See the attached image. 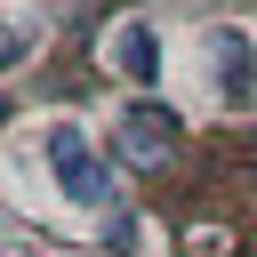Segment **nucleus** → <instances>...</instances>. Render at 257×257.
I'll return each mask as SVG.
<instances>
[{"mask_svg": "<svg viewBox=\"0 0 257 257\" xmlns=\"http://www.w3.org/2000/svg\"><path fill=\"white\" fill-rule=\"evenodd\" d=\"M48 169H56L64 201H80V209H104V201H112V193H104V161H96V145H88L72 120L48 128Z\"/></svg>", "mask_w": 257, "mask_h": 257, "instance_id": "nucleus-1", "label": "nucleus"}, {"mask_svg": "<svg viewBox=\"0 0 257 257\" xmlns=\"http://www.w3.org/2000/svg\"><path fill=\"white\" fill-rule=\"evenodd\" d=\"M169 145H177V112H169V104H137V112H120V153H128V161L153 169Z\"/></svg>", "mask_w": 257, "mask_h": 257, "instance_id": "nucleus-2", "label": "nucleus"}, {"mask_svg": "<svg viewBox=\"0 0 257 257\" xmlns=\"http://www.w3.org/2000/svg\"><path fill=\"white\" fill-rule=\"evenodd\" d=\"M209 64H217V80L241 96V88H249V72H257V48H249V32H209Z\"/></svg>", "mask_w": 257, "mask_h": 257, "instance_id": "nucleus-3", "label": "nucleus"}, {"mask_svg": "<svg viewBox=\"0 0 257 257\" xmlns=\"http://www.w3.org/2000/svg\"><path fill=\"white\" fill-rule=\"evenodd\" d=\"M112 56H120V72H128V80H153V72H161V40H153L145 24H120Z\"/></svg>", "mask_w": 257, "mask_h": 257, "instance_id": "nucleus-4", "label": "nucleus"}]
</instances>
